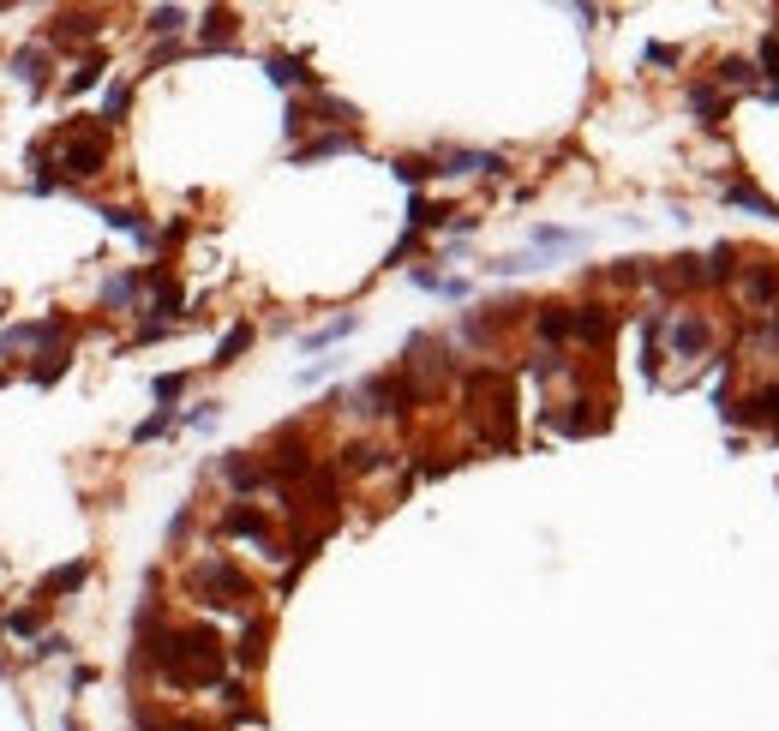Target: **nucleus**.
I'll use <instances>...</instances> for the list:
<instances>
[{
	"label": "nucleus",
	"instance_id": "40",
	"mask_svg": "<svg viewBox=\"0 0 779 731\" xmlns=\"http://www.w3.org/2000/svg\"><path fill=\"white\" fill-rule=\"evenodd\" d=\"M168 330H174V324H168V318H144V324H138V336H132V342H138V348H150V342H162V336H168Z\"/></svg>",
	"mask_w": 779,
	"mask_h": 731
},
{
	"label": "nucleus",
	"instance_id": "48",
	"mask_svg": "<svg viewBox=\"0 0 779 731\" xmlns=\"http://www.w3.org/2000/svg\"><path fill=\"white\" fill-rule=\"evenodd\" d=\"M438 294H444V300H468V282H462V276H444V288H438Z\"/></svg>",
	"mask_w": 779,
	"mask_h": 731
},
{
	"label": "nucleus",
	"instance_id": "44",
	"mask_svg": "<svg viewBox=\"0 0 779 731\" xmlns=\"http://www.w3.org/2000/svg\"><path fill=\"white\" fill-rule=\"evenodd\" d=\"M648 66H678V48H666V42H648Z\"/></svg>",
	"mask_w": 779,
	"mask_h": 731
},
{
	"label": "nucleus",
	"instance_id": "25",
	"mask_svg": "<svg viewBox=\"0 0 779 731\" xmlns=\"http://www.w3.org/2000/svg\"><path fill=\"white\" fill-rule=\"evenodd\" d=\"M234 12L228 6H216V12H204V48H234Z\"/></svg>",
	"mask_w": 779,
	"mask_h": 731
},
{
	"label": "nucleus",
	"instance_id": "41",
	"mask_svg": "<svg viewBox=\"0 0 779 731\" xmlns=\"http://www.w3.org/2000/svg\"><path fill=\"white\" fill-rule=\"evenodd\" d=\"M312 108H318V114H330V120H360V114H354V108H348L342 96H318Z\"/></svg>",
	"mask_w": 779,
	"mask_h": 731
},
{
	"label": "nucleus",
	"instance_id": "32",
	"mask_svg": "<svg viewBox=\"0 0 779 731\" xmlns=\"http://www.w3.org/2000/svg\"><path fill=\"white\" fill-rule=\"evenodd\" d=\"M174 426H180V414H174V408H156L150 420H138V426H132V444H156V438H162V432H174Z\"/></svg>",
	"mask_w": 779,
	"mask_h": 731
},
{
	"label": "nucleus",
	"instance_id": "24",
	"mask_svg": "<svg viewBox=\"0 0 779 731\" xmlns=\"http://www.w3.org/2000/svg\"><path fill=\"white\" fill-rule=\"evenodd\" d=\"M750 420H756V426H768V432H774V444H779V384H762V390L750 396Z\"/></svg>",
	"mask_w": 779,
	"mask_h": 731
},
{
	"label": "nucleus",
	"instance_id": "34",
	"mask_svg": "<svg viewBox=\"0 0 779 731\" xmlns=\"http://www.w3.org/2000/svg\"><path fill=\"white\" fill-rule=\"evenodd\" d=\"M264 636H270V630H264V618H246V636H240V666H246V672L264 660Z\"/></svg>",
	"mask_w": 779,
	"mask_h": 731
},
{
	"label": "nucleus",
	"instance_id": "51",
	"mask_svg": "<svg viewBox=\"0 0 779 731\" xmlns=\"http://www.w3.org/2000/svg\"><path fill=\"white\" fill-rule=\"evenodd\" d=\"M0 384H6V378H0Z\"/></svg>",
	"mask_w": 779,
	"mask_h": 731
},
{
	"label": "nucleus",
	"instance_id": "20",
	"mask_svg": "<svg viewBox=\"0 0 779 731\" xmlns=\"http://www.w3.org/2000/svg\"><path fill=\"white\" fill-rule=\"evenodd\" d=\"M708 336H714V330H708L702 318H678V324H672V348H678L684 360H696V354H708Z\"/></svg>",
	"mask_w": 779,
	"mask_h": 731
},
{
	"label": "nucleus",
	"instance_id": "14",
	"mask_svg": "<svg viewBox=\"0 0 779 731\" xmlns=\"http://www.w3.org/2000/svg\"><path fill=\"white\" fill-rule=\"evenodd\" d=\"M528 240H534V252H582V246H588L582 228H552V222H540Z\"/></svg>",
	"mask_w": 779,
	"mask_h": 731
},
{
	"label": "nucleus",
	"instance_id": "35",
	"mask_svg": "<svg viewBox=\"0 0 779 731\" xmlns=\"http://www.w3.org/2000/svg\"><path fill=\"white\" fill-rule=\"evenodd\" d=\"M390 168H396V180H408V186H420V180H432V174H438L426 156H396Z\"/></svg>",
	"mask_w": 779,
	"mask_h": 731
},
{
	"label": "nucleus",
	"instance_id": "22",
	"mask_svg": "<svg viewBox=\"0 0 779 731\" xmlns=\"http://www.w3.org/2000/svg\"><path fill=\"white\" fill-rule=\"evenodd\" d=\"M84 36H96V12H60L48 30V42H84Z\"/></svg>",
	"mask_w": 779,
	"mask_h": 731
},
{
	"label": "nucleus",
	"instance_id": "10",
	"mask_svg": "<svg viewBox=\"0 0 779 731\" xmlns=\"http://www.w3.org/2000/svg\"><path fill=\"white\" fill-rule=\"evenodd\" d=\"M84 576H90V564H84V558H72V564H60V570H48V576L36 582V600L48 606L54 594H72V588H84Z\"/></svg>",
	"mask_w": 779,
	"mask_h": 731
},
{
	"label": "nucleus",
	"instance_id": "30",
	"mask_svg": "<svg viewBox=\"0 0 779 731\" xmlns=\"http://www.w3.org/2000/svg\"><path fill=\"white\" fill-rule=\"evenodd\" d=\"M126 108H132V84H126V78H114V84L102 90V126L126 120Z\"/></svg>",
	"mask_w": 779,
	"mask_h": 731
},
{
	"label": "nucleus",
	"instance_id": "3",
	"mask_svg": "<svg viewBox=\"0 0 779 731\" xmlns=\"http://www.w3.org/2000/svg\"><path fill=\"white\" fill-rule=\"evenodd\" d=\"M186 588H192V600H204V606H216V612H246V600H252V582H246L228 558H204V564L186 576Z\"/></svg>",
	"mask_w": 779,
	"mask_h": 731
},
{
	"label": "nucleus",
	"instance_id": "31",
	"mask_svg": "<svg viewBox=\"0 0 779 731\" xmlns=\"http://www.w3.org/2000/svg\"><path fill=\"white\" fill-rule=\"evenodd\" d=\"M534 330H540L546 342H570V306H540Z\"/></svg>",
	"mask_w": 779,
	"mask_h": 731
},
{
	"label": "nucleus",
	"instance_id": "4",
	"mask_svg": "<svg viewBox=\"0 0 779 731\" xmlns=\"http://www.w3.org/2000/svg\"><path fill=\"white\" fill-rule=\"evenodd\" d=\"M66 342H72L66 312H48V318H36V324H6V330H0V354H12V348H42V354H60Z\"/></svg>",
	"mask_w": 779,
	"mask_h": 731
},
{
	"label": "nucleus",
	"instance_id": "1",
	"mask_svg": "<svg viewBox=\"0 0 779 731\" xmlns=\"http://www.w3.org/2000/svg\"><path fill=\"white\" fill-rule=\"evenodd\" d=\"M138 648L156 660L162 684H174V690H210V684H222V666H228L222 636L210 624H162V636H156V606L138 612Z\"/></svg>",
	"mask_w": 779,
	"mask_h": 731
},
{
	"label": "nucleus",
	"instance_id": "11",
	"mask_svg": "<svg viewBox=\"0 0 779 731\" xmlns=\"http://www.w3.org/2000/svg\"><path fill=\"white\" fill-rule=\"evenodd\" d=\"M348 150H360V132H330V138H318V144H300V150H294V168L324 162V156H348Z\"/></svg>",
	"mask_w": 779,
	"mask_h": 731
},
{
	"label": "nucleus",
	"instance_id": "7",
	"mask_svg": "<svg viewBox=\"0 0 779 731\" xmlns=\"http://www.w3.org/2000/svg\"><path fill=\"white\" fill-rule=\"evenodd\" d=\"M96 216H102L108 228H120V234H132L138 246H156V228L144 222V210H132V204H96Z\"/></svg>",
	"mask_w": 779,
	"mask_h": 731
},
{
	"label": "nucleus",
	"instance_id": "23",
	"mask_svg": "<svg viewBox=\"0 0 779 731\" xmlns=\"http://www.w3.org/2000/svg\"><path fill=\"white\" fill-rule=\"evenodd\" d=\"M66 366H72V348H60V354H36V366H30V384H36V390H54V384L66 378Z\"/></svg>",
	"mask_w": 779,
	"mask_h": 731
},
{
	"label": "nucleus",
	"instance_id": "21",
	"mask_svg": "<svg viewBox=\"0 0 779 731\" xmlns=\"http://www.w3.org/2000/svg\"><path fill=\"white\" fill-rule=\"evenodd\" d=\"M726 198L738 204V210H756V216H768V222H779V204L762 192V186H750V180H732L726 186Z\"/></svg>",
	"mask_w": 779,
	"mask_h": 731
},
{
	"label": "nucleus",
	"instance_id": "8",
	"mask_svg": "<svg viewBox=\"0 0 779 731\" xmlns=\"http://www.w3.org/2000/svg\"><path fill=\"white\" fill-rule=\"evenodd\" d=\"M612 330H618V318L606 312V306H576L570 312V336H582V342H612Z\"/></svg>",
	"mask_w": 779,
	"mask_h": 731
},
{
	"label": "nucleus",
	"instance_id": "38",
	"mask_svg": "<svg viewBox=\"0 0 779 731\" xmlns=\"http://www.w3.org/2000/svg\"><path fill=\"white\" fill-rule=\"evenodd\" d=\"M492 270H498V276H528V270H540V252H510V258H498Z\"/></svg>",
	"mask_w": 779,
	"mask_h": 731
},
{
	"label": "nucleus",
	"instance_id": "28",
	"mask_svg": "<svg viewBox=\"0 0 779 731\" xmlns=\"http://www.w3.org/2000/svg\"><path fill=\"white\" fill-rule=\"evenodd\" d=\"M384 462H390V456H384L378 444H348V450H342V468H348V474H378Z\"/></svg>",
	"mask_w": 779,
	"mask_h": 731
},
{
	"label": "nucleus",
	"instance_id": "42",
	"mask_svg": "<svg viewBox=\"0 0 779 731\" xmlns=\"http://www.w3.org/2000/svg\"><path fill=\"white\" fill-rule=\"evenodd\" d=\"M720 84L744 90V84H750V66H744V60H726V66H720Z\"/></svg>",
	"mask_w": 779,
	"mask_h": 731
},
{
	"label": "nucleus",
	"instance_id": "12",
	"mask_svg": "<svg viewBox=\"0 0 779 731\" xmlns=\"http://www.w3.org/2000/svg\"><path fill=\"white\" fill-rule=\"evenodd\" d=\"M12 72L24 78V90H30V96H42V90H48V54H42V48H18V54H12Z\"/></svg>",
	"mask_w": 779,
	"mask_h": 731
},
{
	"label": "nucleus",
	"instance_id": "45",
	"mask_svg": "<svg viewBox=\"0 0 779 731\" xmlns=\"http://www.w3.org/2000/svg\"><path fill=\"white\" fill-rule=\"evenodd\" d=\"M300 126H306V108H300V102H288V114H282V132H288V138H300Z\"/></svg>",
	"mask_w": 779,
	"mask_h": 731
},
{
	"label": "nucleus",
	"instance_id": "9",
	"mask_svg": "<svg viewBox=\"0 0 779 731\" xmlns=\"http://www.w3.org/2000/svg\"><path fill=\"white\" fill-rule=\"evenodd\" d=\"M744 300H756V306H774V300H779V270H774V258H756V264L744 270Z\"/></svg>",
	"mask_w": 779,
	"mask_h": 731
},
{
	"label": "nucleus",
	"instance_id": "33",
	"mask_svg": "<svg viewBox=\"0 0 779 731\" xmlns=\"http://www.w3.org/2000/svg\"><path fill=\"white\" fill-rule=\"evenodd\" d=\"M0 630H6V636H18V642H24V636H36V630H42V606H18V612H6V618H0Z\"/></svg>",
	"mask_w": 779,
	"mask_h": 731
},
{
	"label": "nucleus",
	"instance_id": "37",
	"mask_svg": "<svg viewBox=\"0 0 779 731\" xmlns=\"http://www.w3.org/2000/svg\"><path fill=\"white\" fill-rule=\"evenodd\" d=\"M756 60H762V72L774 78V90H779V24L762 36V48H756Z\"/></svg>",
	"mask_w": 779,
	"mask_h": 731
},
{
	"label": "nucleus",
	"instance_id": "13",
	"mask_svg": "<svg viewBox=\"0 0 779 731\" xmlns=\"http://www.w3.org/2000/svg\"><path fill=\"white\" fill-rule=\"evenodd\" d=\"M468 168L474 174H504V156H492V150H450L438 174H468Z\"/></svg>",
	"mask_w": 779,
	"mask_h": 731
},
{
	"label": "nucleus",
	"instance_id": "15",
	"mask_svg": "<svg viewBox=\"0 0 779 731\" xmlns=\"http://www.w3.org/2000/svg\"><path fill=\"white\" fill-rule=\"evenodd\" d=\"M144 282H150V312H180V306H186L174 270H144Z\"/></svg>",
	"mask_w": 779,
	"mask_h": 731
},
{
	"label": "nucleus",
	"instance_id": "18",
	"mask_svg": "<svg viewBox=\"0 0 779 731\" xmlns=\"http://www.w3.org/2000/svg\"><path fill=\"white\" fill-rule=\"evenodd\" d=\"M138 294H144V270H120L102 282V306H138Z\"/></svg>",
	"mask_w": 779,
	"mask_h": 731
},
{
	"label": "nucleus",
	"instance_id": "5",
	"mask_svg": "<svg viewBox=\"0 0 779 731\" xmlns=\"http://www.w3.org/2000/svg\"><path fill=\"white\" fill-rule=\"evenodd\" d=\"M264 468H270V480H282V486H294V480L312 474V456L300 450V426H288V432L276 438V456H270Z\"/></svg>",
	"mask_w": 779,
	"mask_h": 731
},
{
	"label": "nucleus",
	"instance_id": "29",
	"mask_svg": "<svg viewBox=\"0 0 779 731\" xmlns=\"http://www.w3.org/2000/svg\"><path fill=\"white\" fill-rule=\"evenodd\" d=\"M102 72H108V66H102V54H84V60L66 72V90H72V96H78V90H96V84H102Z\"/></svg>",
	"mask_w": 779,
	"mask_h": 731
},
{
	"label": "nucleus",
	"instance_id": "17",
	"mask_svg": "<svg viewBox=\"0 0 779 731\" xmlns=\"http://www.w3.org/2000/svg\"><path fill=\"white\" fill-rule=\"evenodd\" d=\"M264 72H270V84H276V90L312 84V72H306V60H300V54H270V60H264Z\"/></svg>",
	"mask_w": 779,
	"mask_h": 731
},
{
	"label": "nucleus",
	"instance_id": "27",
	"mask_svg": "<svg viewBox=\"0 0 779 731\" xmlns=\"http://www.w3.org/2000/svg\"><path fill=\"white\" fill-rule=\"evenodd\" d=\"M252 336H258L252 324H234V330H228V336L216 342V360H210V366H234V360H240V354L252 348Z\"/></svg>",
	"mask_w": 779,
	"mask_h": 731
},
{
	"label": "nucleus",
	"instance_id": "19",
	"mask_svg": "<svg viewBox=\"0 0 779 731\" xmlns=\"http://www.w3.org/2000/svg\"><path fill=\"white\" fill-rule=\"evenodd\" d=\"M354 330H360V318H354V312H342V318H330L324 330H306V336H300V348H306V354H318V348H336V342H342V336H354Z\"/></svg>",
	"mask_w": 779,
	"mask_h": 731
},
{
	"label": "nucleus",
	"instance_id": "16",
	"mask_svg": "<svg viewBox=\"0 0 779 731\" xmlns=\"http://www.w3.org/2000/svg\"><path fill=\"white\" fill-rule=\"evenodd\" d=\"M222 474H228L234 492H258V486H270V468H264V462H246V456H222Z\"/></svg>",
	"mask_w": 779,
	"mask_h": 731
},
{
	"label": "nucleus",
	"instance_id": "6",
	"mask_svg": "<svg viewBox=\"0 0 779 731\" xmlns=\"http://www.w3.org/2000/svg\"><path fill=\"white\" fill-rule=\"evenodd\" d=\"M222 534H240V540H252L258 552H270V558H276V534H270V522H264L252 504H234V510L222 516Z\"/></svg>",
	"mask_w": 779,
	"mask_h": 731
},
{
	"label": "nucleus",
	"instance_id": "46",
	"mask_svg": "<svg viewBox=\"0 0 779 731\" xmlns=\"http://www.w3.org/2000/svg\"><path fill=\"white\" fill-rule=\"evenodd\" d=\"M54 654H66V636H36V660H54Z\"/></svg>",
	"mask_w": 779,
	"mask_h": 731
},
{
	"label": "nucleus",
	"instance_id": "43",
	"mask_svg": "<svg viewBox=\"0 0 779 731\" xmlns=\"http://www.w3.org/2000/svg\"><path fill=\"white\" fill-rule=\"evenodd\" d=\"M408 276H414V288H426V294H438V288H444V276H438V270H426V264H414Z\"/></svg>",
	"mask_w": 779,
	"mask_h": 731
},
{
	"label": "nucleus",
	"instance_id": "26",
	"mask_svg": "<svg viewBox=\"0 0 779 731\" xmlns=\"http://www.w3.org/2000/svg\"><path fill=\"white\" fill-rule=\"evenodd\" d=\"M690 108L702 114V126H720V120H726V96H720L714 84H690Z\"/></svg>",
	"mask_w": 779,
	"mask_h": 731
},
{
	"label": "nucleus",
	"instance_id": "50",
	"mask_svg": "<svg viewBox=\"0 0 779 731\" xmlns=\"http://www.w3.org/2000/svg\"><path fill=\"white\" fill-rule=\"evenodd\" d=\"M768 102H779V90H768Z\"/></svg>",
	"mask_w": 779,
	"mask_h": 731
},
{
	"label": "nucleus",
	"instance_id": "36",
	"mask_svg": "<svg viewBox=\"0 0 779 731\" xmlns=\"http://www.w3.org/2000/svg\"><path fill=\"white\" fill-rule=\"evenodd\" d=\"M150 396H156V402H162V408H174V402H180V396H186V372H162V378H156V384H150Z\"/></svg>",
	"mask_w": 779,
	"mask_h": 731
},
{
	"label": "nucleus",
	"instance_id": "39",
	"mask_svg": "<svg viewBox=\"0 0 779 731\" xmlns=\"http://www.w3.org/2000/svg\"><path fill=\"white\" fill-rule=\"evenodd\" d=\"M180 24H186V12H180V6H156V12H150V30H156V36H174Z\"/></svg>",
	"mask_w": 779,
	"mask_h": 731
},
{
	"label": "nucleus",
	"instance_id": "49",
	"mask_svg": "<svg viewBox=\"0 0 779 731\" xmlns=\"http://www.w3.org/2000/svg\"><path fill=\"white\" fill-rule=\"evenodd\" d=\"M60 731H84V726H78V720H72V714H60Z\"/></svg>",
	"mask_w": 779,
	"mask_h": 731
},
{
	"label": "nucleus",
	"instance_id": "2",
	"mask_svg": "<svg viewBox=\"0 0 779 731\" xmlns=\"http://www.w3.org/2000/svg\"><path fill=\"white\" fill-rule=\"evenodd\" d=\"M54 168H60V186L66 180H96L108 168V126H90V120H66L54 132Z\"/></svg>",
	"mask_w": 779,
	"mask_h": 731
},
{
	"label": "nucleus",
	"instance_id": "47",
	"mask_svg": "<svg viewBox=\"0 0 779 731\" xmlns=\"http://www.w3.org/2000/svg\"><path fill=\"white\" fill-rule=\"evenodd\" d=\"M186 426H198V432H204V426H216V402H204V408H192V414H186Z\"/></svg>",
	"mask_w": 779,
	"mask_h": 731
}]
</instances>
